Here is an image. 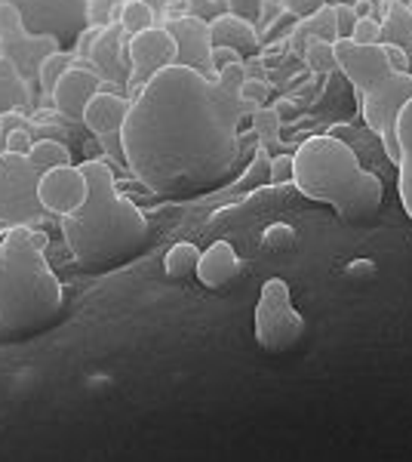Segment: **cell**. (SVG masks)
Returning <instances> with one entry per match:
<instances>
[{
    "instance_id": "1",
    "label": "cell",
    "mask_w": 412,
    "mask_h": 462,
    "mask_svg": "<svg viewBox=\"0 0 412 462\" xmlns=\"http://www.w3.org/2000/svg\"><path fill=\"white\" fill-rule=\"evenodd\" d=\"M241 96L215 78L167 65L133 96L124 124V163L160 198H197L231 179L241 161Z\"/></svg>"
},
{
    "instance_id": "2",
    "label": "cell",
    "mask_w": 412,
    "mask_h": 462,
    "mask_svg": "<svg viewBox=\"0 0 412 462\" xmlns=\"http://www.w3.org/2000/svg\"><path fill=\"white\" fill-rule=\"evenodd\" d=\"M89 195L74 213L62 216V235L74 263L89 274L114 272L148 247V222L130 198L117 191L114 170L105 161H87Z\"/></svg>"
},
{
    "instance_id": "3",
    "label": "cell",
    "mask_w": 412,
    "mask_h": 462,
    "mask_svg": "<svg viewBox=\"0 0 412 462\" xmlns=\"http://www.w3.org/2000/svg\"><path fill=\"white\" fill-rule=\"evenodd\" d=\"M43 247L47 235L32 226H13L0 237V339H32L62 318L65 287Z\"/></svg>"
},
{
    "instance_id": "4",
    "label": "cell",
    "mask_w": 412,
    "mask_h": 462,
    "mask_svg": "<svg viewBox=\"0 0 412 462\" xmlns=\"http://www.w3.org/2000/svg\"><path fill=\"white\" fill-rule=\"evenodd\" d=\"M292 182L314 204H326L344 222H366L379 213L385 189L339 136H311L292 154Z\"/></svg>"
},
{
    "instance_id": "5",
    "label": "cell",
    "mask_w": 412,
    "mask_h": 462,
    "mask_svg": "<svg viewBox=\"0 0 412 462\" xmlns=\"http://www.w3.org/2000/svg\"><path fill=\"white\" fill-rule=\"evenodd\" d=\"M41 170L28 161V154L0 152V226H37L47 219V207L41 204L37 185Z\"/></svg>"
},
{
    "instance_id": "6",
    "label": "cell",
    "mask_w": 412,
    "mask_h": 462,
    "mask_svg": "<svg viewBox=\"0 0 412 462\" xmlns=\"http://www.w3.org/2000/svg\"><path fill=\"white\" fill-rule=\"evenodd\" d=\"M256 342L265 352L283 355L305 337V318L292 309L289 284L280 278L265 281L256 302Z\"/></svg>"
},
{
    "instance_id": "7",
    "label": "cell",
    "mask_w": 412,
    "mask_h": 462,
    "mask_svg": "<svg viewBox=\"0 0 412 462\" xmlns=\"http://www.w3.org/2000/svg\"><path fill=\"white\" fill-rule=\"evenodd\" d=\"M357 96H361V111L366 126L379 136L388 161L397 163V154H400L397 152V117H400L403 106L412 99V71L388 74V78L361 89Z\"/></svg>"
},
{
    "instance_id": "8",
    "label": "cell",
    "mask_w": 412,
    "mask_h": 462,
    "mask_svg": "<svg viewBox=\"0 0 412 462\" xmlns=\"http://www.w3.org/2000/svg\"><path fill=\"white\" fill-rule=\"evenodd\" d=\"M0 4L16 6L28 32L56 37L62 50L74 47L78 34L93 19V0H0Z\"/></svg>"
},
{
    "instance_id": "9",
    "label": "cell",
    "mask_w": 412,
    "mask_h": 462,
    "mask_svg": "<svg viewBox=\"0 0 412 462\" xmlns=\"http://www.w3.org/2000/svg\"><path fill=\"white\" fill-rule=\"evenodd\" d=\"M56 50H62V43H59L56 37L32 34L25 28V22H22L16 6L0 4V56L10 59L28 84L37 80V71H41L43 59L52 56Z\"/></svg>"
},
{
    "instance_id": "10",
    "label": "cell",
    "mask_w": 412,
    "mask_h": 462,
    "mask_svg": "<svg viewBox=\"0 0 412 462\" xmlns=\"http://www.w3.org/2000/svg\"><path fill=\"white\" fill-rule=\"evenodd\" d=\"M126 56H130V99L139 93L157 71L176 65V41L163 25H151L145 32L126 37Z\"/></svg>"
},
{
    "instance_id": "11",
    "label": "cell",
    "mask_w": 412,
    "mask_h": 462,
    "mask_svg": "<svg viewBox=\"0 0 412 462\" xmlns=\"http://www.w3.org/2000/svg\"><path fill=\"white\" fill-rule=\"evenodd\" d=\"M130 96H121V93H96L89 99V106L84 111V126L93 133L96 139L102 143L105 152L111 158H117L124 163V124H126V115H130Z\"/></svg>"
},
{
    "instance_id": "12",
    "label": "cell",
    "mask_w": 412,
    "mask_h": 462,
    "mask_svg": "<svg viewBox=\"0 0 412 462\" xmlns=\"http://www.w3.org/2000/svg\"><path fill=\"white\" fill-rule=\"evenodd\" d=\"M163 28L176 41V65L200 71L204 78H215L213 69V34L200 16H172Z\"/></svg>"
},
{
    "instance_id": "13",
    "label": "cell",
    "mask_w": 412,
    "mask_h": 462,
    "mask_svg": "<svg viewBox=\"0 0 412 462\" xmlns=\"http://www.w3.org/2000/svg\"><path fill=\"white\" fill-rule=\"evenodd\" d=\"M37 195H41V204L47 207V213L69 216V213L78 210L89 195L87 173L80 167H71V163H65V167H52L41 176Z\"/></svg>"
},
{
    "instance_id": "14",
    "label": "cell",
    "mask_w": 412,
    "mask_h": 462,
    "mask_svg": "<svg viewBox=\"0 0 412 462\" xmlns=\"http://www.w3.org/2000/svg\"><path fill=\"white\" fill-rule=\"evenodd\" d=\"M126 34L121 22H108L96 37L89 50V65L99 74L105 84H114L117 89L130 87V56H126Z\"/></svg>"
},
{
    "instance_id": "15",
    "label": "cell",
    "mask_w": 412,
    "mask_h": 462,
    "mask_svg": "<svg viewBox=\"0 0 412 462\" xmlns=\"http://www.w3.org/2000/svg\"><path fill=\"white\" fill-rule=\"evenodd\" d=\"M102 89H105V80L93 69H87V65H71V69L59 78V84L52 87L50 99H52V108L62 117H69V121H84L89 99H93L96 93H102Z\"/></svg>"
},
{
    "instance_id": "16",
    "label": "cell",
    "mask_w": 412,
    "mask_h": 462,
    "mask_svg": "<svg viewBox=\"0 0 412 462\" xmlns=\"http://www.w3.org/2000/svg\"><path fill=\"white\" fill-rule=\"evenodd\" d=\"M237 272H241V259H237L234 244L215 241L200 253L197 274H194V278H197L206 290H219L228 284V281H234Z\"/></svg>"
},
{
    "instance_id": "17",
    "label": "cell",
    "mask_w": 412,
    "mask_h": 462,
    "mask_svg": "<svg viewBox=\"0 0 412 462\" xmlns=\"http://www.w3.org/2000/svg\"><path fill=\"white\" fill-rule=\"evenodd\" d=\"M209 34H213V47H231L241 56L259 53V32L252 28L250 19L237 16V13H222L209 22Z\"/></svg>"
},
{
    "instance_id": "18",
    "label": "cell",
    "mask_w": 412,
    "mask_h": 462,
    "mask_svg": "<svg viewBox=\"0 0 412 462\" xmlns=\"http://www.w3.org/2000/svg\"><path fill=\"white\" fill-rule=\"evenodd\" d=\"M397 195L412 222V99L403 106L397 117Z\"/></svg>"
},
{
    "instance_id": "19",
    "label": "cell",
    "mask_w": 412,
    "mask_h": 462,
    "mask_svg": "<svg viewBox=\"0 0 412 462\" xmlns=\"http://www.w3.org/2000/svg\"><path fill=\"white\" fill-rule=\"evenodd\" d=\"M32 106V89L28 80L22 78L16 65L6 56H0V115H10V111L28 108Z\"/></svg>"
},
{
    "instance_id": "20",
    "label": "cell",
    "mask_w": 412,
    "mask_h": 462,
    "mask_svg": "<svg viewBox=\"0 0 412 462\" xmlns=\"http://www.w3.org/2000/svg\"><path fill=\"white\" fill-rule=\"evenodd\" d=\"M381 43H394V47H403L407 53L412 50V13L407 4H385Z\"/></svg>"
},
{
    "instance_id": "21",
    "label": "cell",
    "mask_w": 412,
    "mask_h": 462,
    "mask_svg": "<svg viewBox=\"0 0 412 462\" xmlns=\"http://www.w3.org/2000/svg\"><path fill=\"white\" fill-rule=\"evenodd\" d=\"M197 263H200V250L191 241H179L176 247H169L167 259H163V268H167L172 281H185L197 274Z\"/></svg>"
},
{
    "instance_id": "22",
    "label": "cell",
    "mask_w": 412,
    "mask_h": 462,
    "mask_svg": "<svg viewBox=\"0 0 412 462\" xmlns=\"http://www.w3.org/2000/svg\"><path fill=\"white\" fill-rule=\"evenodd\" d=\"M28 161H32L41 173H47L52 167L71 163V148L65 143H59V139H37L32 145V152H28Z\"/></svg>"
},
{
    "instance_id": "23",
    "label": "cell",
    "mask_w": 412,
    "mask_h": 462,
    "mask_svg": "<svg viewBox=\"0 0 412 462\" xmlns=\"http://www.w3.org/2000/svg\"><path fill=\"white\" fill-rule=\"evenodd\" d=\"M250 121H252V133H256V139H259V148L274 152V148L280 145V126H283L280 117H277V111L268 106H259L250 115Z\"/></svg>"
},
{
    "instance_id": "24",
    "label": "cell",
    "mask_w": 412,
    "mask_h": 462,
    "mask_svg": "<svg viewBox=\"0 0 412 462\" xmlns=\"http://www.w3.org/2000/svg\"><path fill=\"white\" fill-rule=\"evenodd\" d=\"M314 41H326V43H335L339 41V25H335V6L333 4H324L314 16L308 19H298Z\"/></svg>"
},
{
    "instance_id": "25",
    "label": "cell",
    "mask_w": 412,
    "mask_h": 462,
    "mask_svg": "<svg viewBox=\"0 0 412 462\" xmlns=\"http://www.w3.org/2000/svg\"><path fill=\"white\" fill-rule=\"evenodd\" d=\"M117 22H121L124 32L133 37V34H139V32H145V28L154 25V10L145 4V0H124L121 19Z\"/></svg>"
},
{
    "instance_id": "26",
    "label": "cell",
    "mask_w": 412,
    "mask_h": 462,
    "mask_svg": "<svg viewBox=\"0 0 412 462\" xmlns=\"http://www.w3.org/2000/svg\"><path fill=\"white\" fill-rule=\"evenodd\" d=\"M71 69V53L69 50H56L52 56L43 59V65H41V71H37V84H41L43 93H52V87L59 84V78H62L65 71Z\"/></svg>"
},
{
    "instance_id": "27",
    "label": "cell",
    "mask_w": 412,
    "mask_h": 462,
    "mask_svg": "<svg viewBox=\"0 0 412 462\" xmlns=\"http://www.w3.org/2000/svg\"><path fill=\"white\" fill-rule=\"evenodd\" d=\"M261 185H271V152L256 148V158L250 161L246 173L241 176V189L243 191H256Z\"/></svg>"
},
{
    "instance_id": "28",
    "label": "cell",
    "mask_w": 412,
    "mask_h": 462,
    "mask_svg": "<svg viewBox=\"0 0 412 462\" xmlns=\"http://www.w3.org/2000/svg\"><path fill=\"white\" fill-rule=\"evenodd\" d=\"M302 62L311 74H329V71L339 69L335 53H333V43H326V41H311V47H308V53H305Z\"/></svg>"
},
{
    "instance_id": "29",
    "label": "cell",
    "mask_w": 412,
    "mask_h": 462,
    "mask_svg": "<svg viewBox=\"0 0 412 462\" xmlns=\"http://www.w3.org/2000/svg\"><path fill=\"white\" fill-rule=\"evenodd\" d=\"M237 96H241V102L246 108L256 111L259 106H265L268 96H271V84H268V80H261V78H246Z\"/></svg>"
},
{
    "instance_id": "30",
    "label": "cell",
    "mask_w": 412,
    "mask_h": 462,
    "mask_svg": "<svg viewBox=\"0 0 412 462\" xmlns=\"http://www.w3.org/2000/svg\"><path fill=\"white\" fill-rule=\"evenodd\" d=\"M261 244H265L268 250H289L292 244H296V231H292V226H287V222H274V226L265 228Z\"/></svg>"
},
{
    "instance_id": "31",
    "label": "cell",
    "mask_w": 412,
    "mask_h": 462,
    "mask_svg": "<svg viewBox=\"0 0 412 462\" xmlns=\"http://www.w3.org/2000/svg\"><path fill=\"white\" fill-rule=\"evenodd\" d=\"M354 43H381V19L376 16H363L354 22V32H351Z\"/></svg>"
},
{
    "instance_id": "32",
    "label": "cell",
    "mask_w": 412,
    "mask_h": 462,
    "mask_svg": "<svg viewBox=\"0 0 412 462\" xmlns=\"http://www.w3.org/2000/svg\"><path fill=\"white\" fill-rule=\"evenodd\" d=\"M215 80L228 89L231 96H237L241 93V87H243V80H246V65L243 62H234V65H228V69H219L215 71Z\"/></svg>"
},
{
    "instance_id": "33",
    "label": "cell",
    "mask_w": 412,
    "mask_h": 462,
    "mask_svg": "<svg viewBox=\"0 0 412 462\" xmlns=\"http://www.w3.org/2000/svg\"><path fill=\"white\" fill-rule=\"evenodd\" d=\"M34 145L32 133H28V126H19V130H6L4 136V152H13V154H28Z\"/></svg>"
},
{
    "instance_id": "34",
    "label": "cell",
    "mask_w": 412,
    "mask_h": 462,
    "mask_svg": "<svg viewBox=\"0 0 412 462\" xmlns=\"http://www.w3.org/2000/svg\"><path fill=\"white\" fill-rule=\"evenodd\" d=\"M324 4H326V0H280L283 13H289L292 19H308V16H314V13H317Z\"/></svg>"
},
{
    "instance_id": "35",
    "label": "cell",
    "mask_w": 412,
    "mask_h": 462,
    "mask_svg": "<svg viewBox=\"0 0 412 462\" xmlns=\"http://www.w3.org/2000/svg\"><path fill=\"white\" fill-rule=\"evenodd\" d=\"M292 182V154H274L271 158V185Z\"/></svg>"
},
{
    "instance_id": "36",
    "label": "cell",
    "mask_w": 412,
    "mask_h": 462,
    "mask_svg": "<svg viewBox=\"0 0 412 462\" xmlns=\"http://www.w3.org/2000/svg\"><path fill=\"white\" fill-rule=\"evenodd\" d=\"M335 6V25H339V37H351V32H354V22H357V13L351 4H333Z\"/></svg>"
},
{
    "instance_id": "37",
    "label": "cell",
    "mask_w": 412,
    "mask_h": 462,
    "mask_svg": "<svg viewBox=\"0 0 412 462\" xmlns=\"http://www.w3.org/2000/svg\"><path fill=\"white\" fill-rule=\"evenodd\" d=\"M311 41H314V37L308 34V28H305L302 22H298V25H296V32L289 34L292 56H296V59H305V53H308V47H311Z\"/></svg>"
},
{
    "instance_id": "38",
    "label": "cell",
    "mask_w": 412,
    "mask_h": 462,
    "mask_svg": "<svg viewBox=\"0 0 412 462\" xmlns=\"http://www.w3.org/2000/svg\"><path fill=\"white\" fill-rule=\"evenodd\" d=\"M280 16H283L280 0H261V4H259V28L274 25V22L280 19Z\"/></svg>"
},
{
    "instance_id": "39",
    "label": "cell",
    "mask_w": 412,
    "mask_h": 462,
    "mask_svg": "<svg viewBox=\"0 0 412 462\" xmlns=\"http://www.w3.org/2000/svg\"><path fill=\"white\" fill-rule=\"evenodd\" d=\"M234 62H243V56L237 53V50H231V47H213V69L215 71L228 69V65H234Z\"/></svg>"
},
{
    "instance_id": "40",
    "label": "cell",
    "mask_w": 412,
    "mask_h": 462,
    "mask_svg": "<svg viewBox=\"0 0 412 462\" xmlns=\"http://www.w3.org/2000/svg\"><path fill=\"white\" fill-rule=\"evenodd\" d=\"M388 53V62H391L394 71H409V53L403 47H394V43H381Z\"/></svg>"
},
{
    "instance_id": "41",
    "label": "cell",
    "mask_w": 412,
    "mask_h": 462,
    "mask_svg": "<svg viewBox=\"0 0 412 462\" xmlns=\"http://www.w3.org/2000/svg\"><path fill=\"white\" fill-rule=\"evenodd\" d=\"M102 28H93V25H87L84 32L78 34V41H74V53L78 56H89V50H93V43H96V37H99Z\"/></svg>"
},
{
    "instance_id": "42",
    "label": "cell",
    "mask_w": 412,
    "mask_h": 462,
    "mask_svg": "<svg viewBox=\"0 0 412 462\" xmlns=\"http://www.w3.org/2000/svg\"><path fill=\"white\" fill-rule=\"evenodd\" d=\"M271 108L277 111V117H280V124H289V121H296V117H298V106H296V102H292V99H277Z\"/></svg>"
},
{
    "instance_id": "43",
    "label": "cell",
    "mask_w": 412,
    "mask_h": 462,
    "mask_svg": "<svg viewBox=\"0 0 412 462\" xmlns=\"http://www.w3.org/2000/svg\"><path fill=\"white\" fill-rule=\"evenodd\" d=\"M259 4L261 0H231V13H237V16H243V19H252V16H259Z\"/></svg>"
},
{
    "instance_id": "44",
    "label": "cell",
    "mask_w": 412,
    "mask_h": 462,
    "mask_svg": "<svg viewBox=\"0 0 412 462\" xmlns=\"http://www.w3.org/2000/svg\"><path fill=\"white\" fill-rule=\"evenodd\" d=\"M145 4L151 6V10L157 13V10H167V6H169V0H145Z\"/></svg>"
},
{
    "instance_id": "45",
    "label": "cell",
    "mask_w": 412,
    "mask_h": 462,
    "mask_svg": "<svg viewBox=\"0 0 412 462\" xmlns=\"http://www.w3.org/2000/svg\"><path fill=\"white\" fill-rule=\"evenodd\" d=\"M4 136H6V126H4V115H0V152H4Z\"/></svg>"
},
{
    "instance_id": "46",
    "label": "cell",
    "mask_w": 412,
    "mask_h": 462,
    "mask_svg": "<svg viewBox=\"0 0 412 462\" xmlns=\"http://www.w3.org/2000/svg\"><path fill=\"white\" fill-rule=\"evenodd\" d=\"M381 4H409V0H381Z\"/></svg>"
},
{
    "instance_id": "47",
    "label": "cell",
    "mask_w": 412,
    "mask_h": 462,
    "mask_svg": "<svg viewBox=\"0 0 412 462\" xmlns=\"http://www.w3.org/2000/svg\"><path fill=\"white\" fill-rule=\"evenodd\" d=\"M407 6H409V13H412V0H409V4H407Z\"/></svg>"
}]
</instances>
